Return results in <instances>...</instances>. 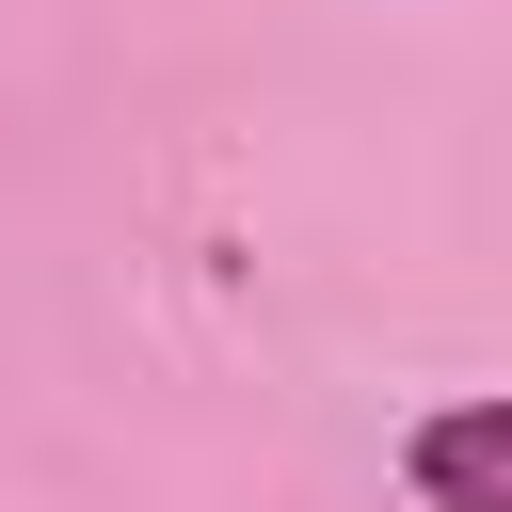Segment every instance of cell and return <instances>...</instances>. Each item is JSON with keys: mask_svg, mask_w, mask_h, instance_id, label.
<instances>
[{"mask_svg": "<svg viewBox=\"0 0 512 512\" xmlns=\"http://www.w3.org/2000/svg\"><path fill=\"white\" fill-rule=\"evenodd\" d=\"M400 480H416L432 512H512V400H448V416L400 448Z\"/></svg>", "mask_w": 512, "mask_h": 512, "instance_id": "obj_1", "label": "cell"}]
</instances>
